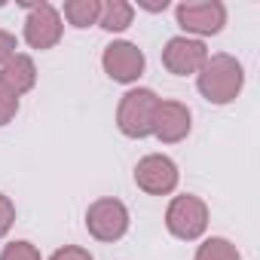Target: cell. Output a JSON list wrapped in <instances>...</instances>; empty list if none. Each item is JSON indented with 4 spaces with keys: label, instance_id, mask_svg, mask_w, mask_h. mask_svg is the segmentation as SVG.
Listing matches in <instances>:
<instances>
[{
    "label": "cell",
    "instance_id": "ba28073f",
    "mask_svg": "<svg viewBox=\"0 0 260 260\" xmlns=\"http://www.w3.org/2000/svg\"><path fill=\"white\" fill-rule=\"evenodd\" d=\"M135 184L150 196H166L178 187V166L162 153H150L135 166Z\"/></svg>",
    "mask_w": 260,
    "mask_h": 260
},
{
    "label": "cell",
    "instance_id": "7a4b0ae2",
    "mask_svg": "<svg viewBox=\"0 0 260 260\" xmlns=\"http://www.w3.org/2000/svg\"><path fill=\"white\" fill-rule=\"evenodd\" d=\"M159 98L150 89H132L125 92L116 107V125L125 138H147L153 135V116H156Z\"/></svg>",
    "mask_w": 260,
    "mask_h": 260
},
{
    "label": "cell",
    "instance_id": "30bf717a",
    "mask_svg": "<svg viewBox=\"0 0 260 260\" xmlns=\"http://www.w3.org/2000/svg\"><path fill=\"white\" fill-rule=\"evenodd\" d=\"M190 110L187 104L181 101H159L156 107V116H153V135L162 141V144H178L190 135Z\"/></svg>",
    "mask_w": 260,
    "mask_h": 260
},
{
    "label": "cell",
    "instance_id": "d6986e66",
    "mask_svg": "<svg viewBox=\"0 0 260 260\" xmlns=\"http://www.w3.org/2000/svg\"><path fill=\"white\" fill-rule=\"evenodd\" d=\"M16 55V37L10 31H0V68Z\"/></svg>",
    "mask_w": 260,
    "mask_h": 260
},
{
    "label": "cell",
    "instance_id": "7c38bea8",
    "mask_svg": "<svg viewBox=\"0 0 260 260\" xmlns=\"http://www.w3.org/2000/svg\"><path fill=\"white\" fill-rule=\"evenodd\" d=\"M135 19V7L125 4V0H107L101 4V16H98V25L104 31H125Z\"/></svg>",
    "mask_w": 260,
    "mask_h": 260
},
{
    "label": "cell",
    "instance_id": "52a82bcc",
    "mask_svg": "<svg viewBox=\"0 0 260 260\" xmlns=\"http://www.w3.org/2000/svg\"><path fill=\"white\" fill-rule=\"evenodd\" d=\"M101 64H104V71H107L110 80H116V83H135L144 74V52L135 43H128V40H113L110 46H104Z\"/></svg>",
    "mask_w": 260,
    "mask_h": 260
},
{
    "label": "cell",
    "instance_id": "6da1fadb",
    "mask_svg": "<svg viewBox=\"0 0 260 260\" xmlns=\"http://www.w3.org/2000/svg\"><path fill=\"white\" fill-rule=\"evenodd\" d=\"M242 83H245V71L226 52L208 55L205 64L199 68V92L211 104H230L242 92Z\"/></svg>",
    "mask_w": 260,
    "mask_h": 260
},
{
    "label": "cell",
    "instance_id": "277c9868",
    "mask_svg": "<svg viewBox=\"0 0 260 260\" xmlns=\"http://www.w3.org/2000/svg\"><path fill=\"white\" fill-rule=\"evenodd\" d=\"M86 230L98 242H116L128 230V208L119 199H110V196L107 199H98L86 211Z\"/></svg>",
    "mask_w": 260,
    "mask_h": 260
},
{
    "label": "cell",
    "instance_id": "2e32d148",
    "mask_svg": "<svg viewBox=\"0 0 260 260\" xmlns=\"http://www.w3.org/2000/svg\"><path fill=\"white\" fill-rule=\"evenodd\" d=\"M19 113V98L0 83V125H7V122H13V116Z\"/></svg>",
    "mask_w": 260,
    "mask_h": 260
},
{
    "label": "cell",
    "instance_id": "5b68a950",
    "mask_svg": "<svg viewBox=\"0 0 260 260\" xmlns=\"http://www.w3.org/2000/svg\"><path fill=\"white\" fill-rule=\"evenodd\" d=\"M175 16L187 34H199V37L217 34L226 25V7L220 0H187L175 10Z\"/></svg>",
    "mask_w": 260,
    "mask_h": 260
},
{
    "label": "cell",
    "instance_id": "e0dca14e",
    "mask_svg": "<svg viewBox=\"0 0 260 260\" xmlns=\"http://www.w3.org/2000/svg\"><path fill=\"white\" fill-rule=\"evenodd\" d=\"M13 223H16V205H13L10 196L0 193V236H7Z\"/></svg>",
    "mask_w": 260,
    "mask_h": 260
},
{
    "label": "cell",
    "instance_id": "8992f818",
    "mask_svg": "<svg viewBox=\"0 0 260 260\" xmlns=\"http://www.w3.org/2000/svg\"><path fill=\"white\" fill-rule=\"evenodd\" d=\"M28 19H25V40L34 49H52L61 40V16L52 4H25Z\"/></svg>",
    "mask_w": 260,
    "mask_h": 260
},
{
    "label": "cell",
    "instance_id": "3957f363",
    "mask_svg": "<svg viewBox=\"0 0 260 260\" xmlns=\"http://www.w3.org/2000/svg\"><path fill=\"white\" fill-rule=\"evenodd\" d=\"M166 226L175 239H184V242H193L205 233L208 226V205L199 199V196H175L169 202V211H166Z\"/></svg>",
    "mask_w": 260,
    "mask_h": 260
},
{
    "label": "cell",
    "instance_id": "5bb4252c",
    "mask_svg": "<svg viewBox=\"0 0 260 260\" xmlns=\"http://www.w3.org/2000/svg\"><path fill=\"white\" fill-rule=\"evenodd\" d=\"M196 260H242V257H239V251H236V245L230 239L214 236V239H205L199 245Z\"/></svg>",
    "mask_w": 260,
    "mask_h": 260
},
{
    "label": "cell",
    "instance_id": "9c48e42d",
    "mask_svg": "<svg viewBox=\"0 0 260 260\" xmlns=\"http://www.w3.org/2000/svg\"><path fill=\"white\" fill-rule=\"evenodd\" d=\"M208 58V49L202 40L196 37H172L162 49V64L169 74H178V77H187V74H199V68L205 64Z\"/></svg>",
    "mask_w": 260,
    "mask_h": 260
},
{
    "label": "cell",
    "instance_id": "8fae6325",
    "mask_svg": "<svg viewBox=\"0 0 260 260\" xmlns=\"http://www.w3.org/2000/svg\"><path fill=\"white\" fill-rule=\"evenodd\" d=\"M0 83H4L16 98H19V95H25V92H31V89H34V83H37V68H34L31 55L16 52L4 68H0Z\"/></svg>",
    "mask_w": 260,
    "mask_h": 260
},
{
    "label": "cell",
    "instance_id": "ac0fdd59",
    "mask_svg": "<svg viewBox=\"0 0 260 260\" xmlns=\"http://www.w3.org/2000/svg\"><path fill=\"white\" fill-rule=\"evenodd\" d=\"M49 260H92V254H89L86 248H80V245H64V248H58Z\"/></svg>",
    "mask_w": 260,
    "mask_h": 260
},
{
    "label": "cell",
    "instance_id": "4fadbf2b",
    "mask_svg": "<svg viewBox=\"0 0 260 260\" xmlns=\"http://www.w3.org/2000/svg\"><path fill=\"white\" fill-rule=\"evenodd\" d=\"M98 16H101V0H68L64 4V19L74 28L98 25Z\"/></svg>",
    "mask_w": 260,
    "mask_h": 260
},
{
    "label": "cell",
    "instance_id": "9a60e30c",
    "mask_svg": "<svg viewBox=\"0 0 260 260\" xmlns=\"http://www.w3.org/2000/svg\"><path fill=\"white\" fill-rule=\"evenodd\" d=\"M0 260H43V257L31 242H10L0 254Z\"/></svg>",
    "mask_w": 260,
    "mask_h": 260
}]
</instances>
